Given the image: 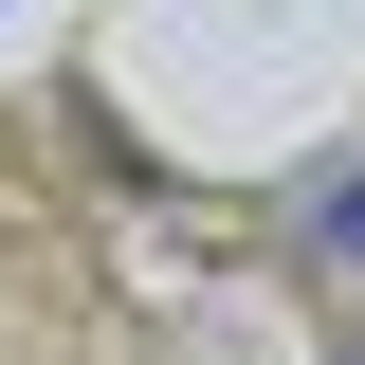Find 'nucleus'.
<instances>
[{
  "instance_id": "obj_1",
  "label": "nucleus",
  "mask_w": 365,
  "mask_h": 365,
  "mask_svg": "<svg viewBox=\"0 0 365 365\" xmlns=\"http://www.w3.org/2000/svg\"><path fill=\"white\" fill-rule=\"evenodd\" d=\"M329 256H365V182H329Z\"/></svg>"
}]
</instances>
